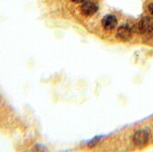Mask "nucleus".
<instances>
[{
  "instance_id": "nucleus-1",
  "label": "nucleus",
  "mask_w": 153,
  "mask_h": 152,
  "mask_svg": "<svg viewBox=\"0 0 153 152\" xmlns=\"http://www.w3.org/2000/svg\"><path fill=\"white\" fill-rule=\"evenodd\" d=\"M138 30L141 33L147 36H153V19L152 17H144L139 23Z\"/></svg>"
},
{
  "instance_id": "nucleus-2",
  "label": "nucleus",
  "mask_w": 153,
  "mask_h": 152,
  "mask_svg": "<svg viewBox=\"0 0 153 152\" xmlns=\"http://www.w3.org/2000/svg\"><path fill=\"white\" fill-rule=\"evenodd\" d=\"M98 10V6L96 4H94L91 1H87L84 2L82 4V5L81 6V12L82 14L86 15V16H91L93 15Z\"/></svg>"
},
{
  "instance_id": "nucleus-3",
  "label": "nucleus",
  "mask_w": 153,
  "mask_h": 152,
  "mask_svg": "<svg viewBox=\"0 0 153 152\" xmlns=\"http://www.w3.org/2000/svg\"><path fill=\"white\" fill-rule=\"evenodd\" d=\"M149 141V134L146 131L141 130L137 132L134 136V142L138 146H143L145 145Z\"/></svg>"
},
{
  "instance_id": "nucleus-4",
  "label": "nucleus",
  "mask_w": 153,
  "mask_h": 152,
  "mask_svg": "<svg viewBox=\"0 0 153 152\" xmlns=\"http://www.w3.org/2000/svg\"><path fill=\"white\" fill-rule=\"evenodd\" d=\"M117 19L116 18V16L112 14L106 15L102 19V25L105 30H113L117 26Z\"/></svg>"
},
{
  "instance_id": "nucleus-5",
  "label": "nucleus",
  "mask_w": 153,
  "mask_h": 152,
  "mask_svg": "<svg viewBox=\"0 0 153 152\" xmlns=\"http://www.w3.org/2000/svg\"><path fill=\"white\" fill-rule=\"evenodd\" d=\"M117 36L123 40H128L132 37V30L127 25H123L117 30Z\"/></svg>"
},
{
  "instance_id": "nucleus-6",
  "label": "nucleus",
  "mask_w": 153,
  "mask_h": 152,
  "mask_svg": "<svg viewBox=\"0 0 153 152\" xmlns=\"http://www.w3.org/2000/svg\"><path fill=\"white\" fill-rule=\"evenodd\" d=\"M149 11L151 12V13H152V14H153V3L149 5Z\"/></svg>"
},
{
  "instance_id": "nucleus-7",
  "label": "nucleus",
  "mask_w": 153,
  "mask_h": 152,
  "mask_svg": "<svg viewBox=\"0 0 153 152\" xmlns=\"http://www.w3.org/2000/svg\"><path fill=\"white\" fill-rule=\"evenodd\" d=\"M73 2H74V3H82V2H84L85 0H72Z\"/></svg>"
}]
</instances>
